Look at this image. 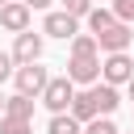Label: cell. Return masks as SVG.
Segmentation results:
<instances>
[{
	"label": "cell",
	"instance_id": "4",
	"mask_svg": "<svg viewBox=\"0 0 134 134\" xmlns=\"http://www.w3.org/2000/svg\"><path fill=\"white\" fill-rule=\"evenodd\" d=\"M67 80L92 88V84L100 80V59H96V54H71V63H67Z\"/></svg>",
	"mask_w": 134,
	"mask_h": 134
},
{
	"label": "cell",
	"instance_id": "10",
	"mask_svg": "<svg viewBox=\"0 0 134 134\" xmlns=\"http://www.w3.org/2000/svg\"><path fill=\"white\" fill-rule=\"evenodd\" d=\"M92 92H96V109H100V117H109V113L121 105V96H117L113 84H92Z\"/></svg>",
	"mask_w": 134,
	"mask_h": 134
},
{
	"label": "cell",
	"instance_id": "17",
	"mask_svg": "<svg viewBox=\"0 0 134 134\" xmlns=\"http://www.w3.org/2000/svg\"><path fill=\"white\" fill-rule=\"evenodd\" d=\"M84 134H117V126L109 117H92V121H84Z\"/></svg>",
	"mask_w": 134,
	"mask_h": 134
},
{
	"label": "cell",
	"instance_id": "14",
	"mask_svg": "<svg viewBox=\"0 0 134 134\" xmlns=\"http://www.w3.org/2000/svg\"><path fill=\"white\" fill-rule=\"evenodd\" d=\"M71 54H96V38L92 34H75L71 38Z\"/></svg>",
	"mask_w": 134,
	"mask_h": 134
},
{
	"label": "cell",
	"instance_id": "16",
	"mask_svg": "<svg viewBox=\"0 0 134 134\" xmlns=\"http://www.w3.org/2000/svg\"><path fill=\"white\" fill-rule=\"evenodd\" d=\"M63 13L80 21V17H88V13H92V0H63Z\"/></svg>",
	"mask_w": 134,
	"mask_h": 134
},
{
	"label": "cell",
	"instance_id": "12",
	"mask_svg": "<svg viewBox=\"0 0 134 134\" xmlns=\"http://www.w3.org/2000/svg\"><path fill=\"white\" fill-rule=\"evenodd\" d=\"M46 134H84V126H80L71 113H54L50 126H46Z\"/></svg>",
	"mask_w": 134,
	"mask_h": 134
},
{
	"label": "cell",
	"instance_id": "5",
	"mask_svg": "<svg viewBox=\"0 0 134 134\" xmlns=\"http://www.w3.org/2000/svg\"><path fill=\"white\" fill-rule=\"evenodd\" d=\"M130 75H134V59L126 54V50H117V54H109L105 63H100V80L105 84H130Z\"/></svg>",
	"mask_w": 134,
	"mask_h": 134
},
{
	"label": "cell",
	"instance_id": "11",
	"mask_svg": "<svg viewBox=\"0 0 134 134\" xmlns=\"http://www.w3.org/2000/svg\"><path fill=\"white\" fill-rule=\"evenodd\" d=\"M4 117H21V121H29L34 117V96H4Z\"/></svg>",
	"mask_w": 134,
	"mask_h": 134
},
{
	"label": "cell",
	"instance_id": "21",
	"mask_svg": "<svg viewBox=\"0 0 134 134\" xmlns=\"http://www.w3.org/2000/svg\"><path fill=\"white\" fill-rule=\"evenodd\" d=\"M126 88H130V100H134V75H130V84H126Z\"/></svg>",
	"mask_w": 134,
	"mask_h": 134
},
{
	"label": "cell",
	"instance_id": "2",
	"mask_svg": "<svg viewBox=\"0 0 134 134\" xmlns=\"http://www.w3.org/2000/svg\"><path fill=\"white\" fill-rule=\"evenodd\" d=\"M92 38H96V50H105V54H117V50H126V46L134 42V29H130L126 21H113L109 29L92 34Z\"/></svg>",
	"mask_w": 134,
	"mask_h": 134
},
{
	"label": "cell",
	"instance_id": "6",
	"mask_svg": "<svg viewBox=\"0 0 134 134\" xmlns=\"http://www.w3.org/2000/svg\"><path fill=\"white\" fill-rule=\"evenodd\" d=\"M42 34H46V38H59V42H71V38L80 34V21H75V17H67V13H46Z\"/></svg>",
	"mask_w": 134,
	"mask_h": 134
},
{
	"label": "cell",
	"instance_id": "18",
	"mask_svg": "<svg viewBox=\"0 0 134 134\" xmlns=\"http://www.w3.org/2000/svg\"><path fill=\"white\" fill-rule=\"evenodd\" d=\"M113 17L130 25V21H134V0H113Z\"/></svg>",
	"mask_w": 134,
	"mask_h": 134
},
{
	"label": "cell",
	"instance_id": "3",
	"mask_svg": "<svg viewBox=\"0 0 134 134\" xmlns=\"http://www.w3.org/2000/svg\"><path fill=\"white\" fill-rule=\"evenodd\" d=\"M13 80H17V92L21 96H42V88H46V67H38V63H21L17 71H13Z\"/></svg>",
	"mask_w": 134,
	"mask_h": 134
},
{
	"label": "cell",
	"instance_id": "20",
	"mask_svg": "<svg viewBox=\"0 0 134 134\" xmlns=\"http://www.w3.org/2000/svg\"><path fill=\"white\" fill-rule=\"evenodd\" d=\"M21 4H25L29 13H34V8H50V0H21Z\"/></svg>",
	"mask_w": 134,
	"mask_h": 134
},
{
	"label": "cell",
	"instance_id": "19",
	"mask_svg": "<svg viewBox=\"0 0 134 134\" xmlns=\"http://www.w3.org/2000/svg\"><path fill=\"white\" fill-rule=\"evenodd\" d=\"M13 71H17V67H13V54H8V50H0V84H4Z\"/></svg>",
	"mask_w": 134,
	"mask_h": 134
},
{
	"label": "cell",
	"instance_id": "9",
	"mask_svg": "<svg viewBox=\"0 0 134 134\" xmlns=\"http://www.w3.org/2000/svg\"><path fill=\"white\" fill-rule=\"evenodd\" d=\"M0 25H4L8 34H25V29H29V8H25L21 0H8V4L0 8Z\"/></svg>",
	"mask_w": 134,
	"mask_h": 134
},
{
	"label": "cell",
	"instance_id": "24",
	"mask_svg": "<svg viewBox=\"0 0 134 134\" xmlns=\"http://www.w3.org/2000/svg\"><path fill=\"white\" fill-rule=\"evenodd\" d=\"M117 134H121V130H117Z\"/></svg>",
	"mask_w": 134,
	"mask_h": 134
},
{
	"label": "cell",
	"instance_id": "23",
	"mask_svg": "<svg viewBox=\"0 0 134 134\" xmlns=\"http://www.w3.org/2000/svg\"><path fill=\"white\" fill-rule=\"evenodd\" d=\"M4 4H8V0H0V8H4Z\"/></svg>",
	"mask_w": 134,
	"mask_h": 134
},
{
	"label": "cell",
	"instance_id": "1",
	"mask_svg": "<svg viewBox=\"0 0 134 134\" xmlns=\"http://www.w3.org/2000/svg\"><path fill=\"white\" fill-rule=\"evenodd\" d=\"M71 96H75V84H71L67 75H50L46 88H42V105H46L50 113H67Z\"/></svg>",
	"mask_w": 134,
	"mask_h": 134
},
{
	"label": "cell",
	"instance_id": "8",
	"mask_svg": "<svg viewBox=\"0 0 134 134\" xmlns=\"http://www.w3.org/2000/svg\"><path fill=\"white\" fill-rule=\"evenodd\" d=\"M67 113L84 126V121H92V117H100V109H96V92L92 88H84V92H75L71 96V105H67Z\"/></svg>",
	"mask_w": 134,
	"mask_h": 134
},
{
	"label": "cell",
	"instance_id": "7",
	"mask_svg": "<svg viewBox=\"0 0 134 134\" xmlns=\"http://www.w3.org/2000/svg\"><path fill=\"white\" fill-rule=\"evenodd\" d=\"M38 59H42V34H34V29L17 34V42H13V63H38Z\"/></svg>",
	"mask_w": 134,
	"mask_h": 134
},
{
	"label": "cell",
	"instance_id": "22",
	"mask_svg": "<svg viewBox=\"0 0 134 134\" xmlns=\"http://www.w3.org/2000/svg\"><path fill=\"white\" fill-rule=\"evenodd\" d=\"M0 117H4V96H0Z\"/></svg>",
	"mask_w": 134,
	"mask_h": 134
},
{
	"label": "cell",
	"instance_id": "13",
	"mask_svg": "<svg viewBox=\"0 0 134 134\" xmlns=\"http://www.w3.org/2000/svg\"><path fill=\"white\" fill-rule=\"evenodd\" d=\"M113 21H117V17H113V8H92V13H88V29H92V34L109 29Z\"/></svg>",
	"mask_w": 134,
	"mask_h": 134
},
{
	"label": "cell",
	"instance_id": "15",
	"mask_svg": "<svg viewBox=\"0 0 134 134\" xmlns=\"http://www.w3.org/2000/svg\"><path fill=\"white\" fill-rule=\"evenodd\" d=\"M0 134H34V126L21 117H0Z\"/></svg>",
	"mask_w": 134,
	"mask_h": 134
}]
</instances>
